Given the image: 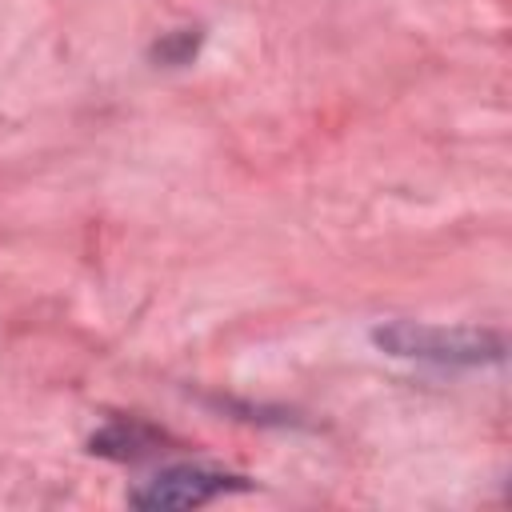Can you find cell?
<instances>
[{
  "label": "cell",
  "instance_id": "1",
  "mask_svg": "<svg viewBox=\"0 0 512 512\" xmlns=\"http://www.w3.org/2000/svg\"><path fill=\"white\" fill-rule=\"evenodd\" d=\"M376 340L384 348H392L396 356H424V360H496L500 356V340L488 332H468V328H420V324H388L376 332Z\"/></svg>",
  "mask_w": 512,
  "mask_h": 512
},
{
  "label": "cell",
  "instance_id": "2",
  "mask_svg": "<svg viewBox=\"0 0 512 512\" xmlns=\"http://www.w3.org/2000/svg\"><path fill=\"white\" fill-rule=\"evenodd\" d=\"M232 488H244V480L184 464V468H168L156 480H148L132 500L140 508H196V504H208L212 496L232 492Z\"/></svg>",
  "mask_w": 512,
  "mask_h": 512
}]
</instances>
